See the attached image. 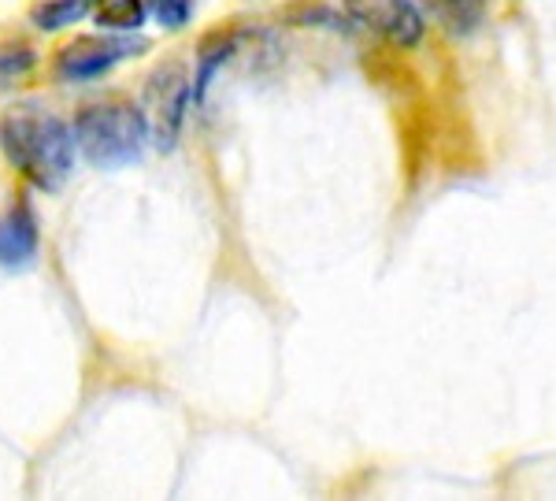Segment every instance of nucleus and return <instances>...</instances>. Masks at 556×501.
<instances>
[{
    "mask_svg": "<svg viewBox=\"0 0 556 501\" xmlns=\"http://www.w3.org/2000/svg\"><path fill=\"white\" fill-rule=\"evenodd\" d=\"M97 0H38L30 4V23L38 30H64V26L83 23L89 12H93Z\"/></svg>",
    "mask_w": 556,
    "mask_h": 501,
    "instance_id": "nucleus-9",
    "label": "nucleus"
},
{
    "mask_svg": "<svg viewBox=\"0 0 556 501\" xmlns=\"http://www.w3.org/2000/svg\"><path fill=\"white\" fill-rule=\"evenodd\" d=\"M149 138V120L138 104L112 97V101L89 104L75 120V146L101 172L127 167L141 156Z\"/></svg>",
    "mask_w": 556,
    "mask_h": 501,
    "instance_id": "nucleus-2",
    "label": "nucleus"
},
{
    "mask_svg": "<svg viewBox=\"0 0 556 501\" xmlns=\"http://www.w3.org/2000/svg\"><path fill=\"white\" fill-rule=\"evenodd\" d=\"M141 49H146V41L86 34V38H75L60 49L56 71H60V78H67V83H89V78H101L104 71L123 64L127 57H138Z\"/></svg>",
    "mask_w": 556,
    "mask_h": 501,
    "instance_id": "nucleus-4",
    "label": "nucleus"
},
{
    "mask_svg": "<svg viewBox=\"0 0 556 501\" xmlns=\"http://www.w3.org/2000/svg\"><path fill=\"white\" fill-rule=\"evenodd\" d=\"M146 15H152L164 30H182L193 15V0H146Z\"/></svg>",
    "mask_w": 556,
    "mask_h": 501,
    "instance_id": "nucleus-11",
    "label": "nucleus"
},
{
    "mask_svg": "<svg viewBox=\"0 0 556 501\" xmlns=\"http://www.w3.org/2000/svg\"><path fill=\"white\" fill-rule=\"evenodd\" d=\"M238 38H241L238 26H219V30L204 34L201 45H197V75L190 83V101L197 104L204 101V93H208V86H212V75L235 57Z\"/></svg>",
    "mask_w": 556,
    "mask_h": 501,
    "instance_id": "nucleus-6",
    "label": "nucleus"
},
{
    "mask_svg": "<svg viewBox=\"0 0 556 501\" xmlns=\"http://www.w3.org/2000/svg\"><path fill=\"white\" fill-rule=\"evenodd\" d=\"M345 12L356 23L375 30L397 49H412L424 41V12L416 8V0H345Z\"/></svg>",
    "mask_w": 556,
    "mask_h": 501,
    "instance_id": "nucleus-5",
    "label": "nucleus"
},
{
    "mask_svg": "<svg viewBox=\"0 0 556 501\" xmlns=\"http://www.w3.org/2000/svg\"><path fill=\"white\" fill-rule=\"evenodd\" d=\"M93 15L104 30H138L146 23V0H97Z\"/></svg>",
    "mask_w": 556,
    "mask_h": 501,
    "instance_id": "nucleus-10",
    "label": "nucleus"
},
{
    "mask_svg": "<svg viewBox=\"0 0 556 501\" xmlns=\"http://www.w3.org/2000/svg\"><path fill=\"white\" fill-rule=\"evenodd\" d=\"M419 4H424L450 34L468 38V34H475L482 23H486L490 0H419Z\"/></svg>",
    "mask_w": 556,
    "mask_h": 501,
    "instance_id": "nucleus-8",
    "label": "nucleus"
},
{
    "mask_svg": "<svg viewBox=\"0 0 556 501\" xmlns=\"http://www.w3.org/2000/svg\"><path fill=\"white\" fill-rule=\"evenodd\" d=\"M186 104H190V71L186 64H172L156 67L149 75L146 86V109H149V130L156 134V146L160 149H172L178 130H182L186 120Z\"/></svg>",
    "mask_w": 556,
    "mask_h": 501,
    "instance_id": "nucleus-3",
    "label": "nucleus"
},
{
    "mask_svg": "<svg viewBox=\"0 0 556 501\" xmlns=\"http://www.w3.org/2000/svg\"><path fill=\"white\" fill-rule=\"evenodd\" d=\"M0 146L15 172H23L41 190H60L75 164V134L41 104L8 109L0 120Z\"/></svg>",
    "mask_w": 556,
    "mask_h": 501,
    "instance_id": "nucleus-1",
    "label": "nucleus"
},
{
    "mask_svg": "<svg viewBox=\"0 0 556 501\" xmlns=\"http://www.w3.org/2000/svg\"><path fill=\"white\" fill-rule=\"evenodd\" d=\"M34 253H38V223H34L30 204H15L0 220V264L4 267L26 264Z\"/></svg>",
    "mask_w": 556,
    "mask_h": 501,
    "instance_id": "nucleus-7",
    "label": "nucleus"
}]
</instances>
